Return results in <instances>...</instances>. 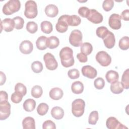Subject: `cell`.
I'll use <instances>...</instances> for the list:
<instances>
[{"instance_id":"cell-49","label":"cell","mask_w":129,"mask_h":129,"mask_svg":"<svg viewBox=\"0 0 129 129\" xmlns=\"http://www.w3.org/2000/svg\"><path fill=\"white\" fill-rule=\"evenodd\" d=\"M1 85H3L6 82V77L3 72H1Z\"/></svg>"},{"instance_id":"cell-39","label":"cell","mask_w":129,"mask_h":129,"mask_svg":"<svg viewBox=\"0 0 129 129\" xmlns=\"http://www.w3.org/2000/svg\"><path fill=\"white\" fill-rule=\"evenodd\" d=\"M23 96H24L21 93L17 91H15L12 94L11 99L14 103H19L22 101Z\"/></svg>"},{"instance_id":"cell-31","label":"cell","mask_w":129,"mask_h":129,"mask_svg":"<svg viewBox=\"0 0 129 129\" xmlns=\"http://www.w3.org/2000/svg\"><path fill=\"white\" fill-rule=\"evenodd\" d=\"M31 93L32 97L35 98H38L40 97L42 95V88L39 85H35L32 88Z\"/></svg>"},{"instance_id":"cell-32","label":"cell","mask_w":129,"mask_h":129,"mask_svg":"<svg viewBox=\"0 0 129 129\" xmlns=\"http://www.w3.org/2000/svg\"><path fill=\"white\" fill-rule=\"evenodd\" d=\"M119 48L123 50H126L129 47V38L128 36H124L122 37L119 41Z\"/></svg>"},{"instance_id":"cell-22","label":"cell","mask_w":129,"mask_h":129,"mask_svg":"<svg viewBox=\"0 0 129 129\" xmlns=\"http://www.w3.org/2000/svg\"><path fill=\"white\" fill-rule=\"evenodd\" d=\"M67 21L69 26H77L80 24L81 19L79 16L75 15L71 16L67 15Z\"/></svg>"},{"instance_id":"cell-35","label":"cell","mask_w":129,"mask_h":129,"mask_svg":"<svg viewBox=\"0 0 129 129\" xmlns=\"http://www.w3.org/2000/svg\"><path fill=\"white\" fill-rule=\"evenodd\" d=\"M26 29L30 33L34 34L36 33L38 30V25L35 22H28L26 25Z\"/></svg>"},{"instance_id":"cell-25","label":"cell","mask_w":129,"mask_h":129,"mask_svg":"<svg viewBox=\"0 0 129 129\" xmlns=\"http://www.w3.org/2000/svg\"><path fill=\"white\" fill-rule=\"evenodd\" d=\"M36 102L32 99H26L23 103V108L27 112L32 111L35 108Z\"/></svg>"},{"instance_id":"cell-11","label":"cell","mask_w":129,"mask_h":129,"mask_svg":"<svg viewBox=\"0 0 129 129\" xmlns=\"http://www.w3.org/2000/svg\"><path fill=\"white\" fill-rule=\"evenodd\" d=\"M68 26L67 21V15H63L58 18L57 23L55 25V28L57 32L64 33L67 31Z\"/></svg>"},{"instance_id":"cell-10","label":"cell","mask_w":129,"mask_h":129,"mask_svg":"<svg viewBox=\"0 0 129 129\" xmlns=\"http://www.w3.org/2000/svg\"><path fill=\"white\" fill-rule=\"evenodd\" d=\"M106 125L109 129H123L127 128V127L122 123H121L115 117L111 116L108 118L106 120Z\"/></svg>"},{"instance_id":"cell-37","label":"cell","mask_w":129,"mask_h":129,"mask_svg":"<svg viewBox=\"0 0 129 129\" xmlns=\"http://www.w3.org/2000/svg\"><path fill=\"white\" fill-rule=\"evenodd\" d=\"M98 112L97 111H92L89 116L88 122L90 124L95 125L96 124L98 120Z\"/></svg>"},{"instance_id":"cell-27","label":"cell","mask_w":129,"mask_h":129,"mask_svg":"<svg viewBox=\"0 0 129 129\" xmlns=\"http://www.w3.org/2000/svg\"><path fill=\"white\" fill-rule=\"evenodd\" d=\"M123 87L121 83V82L119 81H117L116 82L111 84L110 85V90L111 91L115 94H118L121 93L123 91Z\"/></svg>"},{"instance_id":"cell-24","label":"cell","mask_w":129,"mask_h":129,"mask_svg":"<svg viewBox=\"0 0 129 129\" xmlns=\"http://www.w3.org/2000/svg\"><path fill=\"white\" fill-rule=\"evenodd\" d=\"M71 90L73 93L76 94L82 93L84 91L83 84L80 81H76L73 83L71 86Z\"/></svg>"},{"instance_id":"cell-1","label":"cell","mask_w":129,"mask_h":129,"mask_svg":"<svg viewBox=\"0 0 129 129\" xmlns=\"http://www.w3.org/2000/svg\"><path fill=\"white\" fill-rule=\"evenodd\" d=\"M59 57L63 67L69 68L74 64L73 51L70 47L67 46L62 48L59 52Z\"/></svg>"},{"instance_id":"cell-34","label":"cell","mask_w":129,"mask_h":129,"mask_svg":"<svg viewBox=\"0 0 129 129\" xmlns=\"http://www.w3.org/2000/svg\"><path fill=\"white\" fill-rule=\"evenodd\" d=\"M109 32V31L106 27L101 26L97 28L96 30V34L98 37L103 39L107 35Z\"/></svg>"},{"instance_id":"cell-3","label":"cell","mask_w":129,"mask_h":129,"mask_svg":"<svg viewBox=\"0 0 129 129\" xmlns=\"http://www.w3.org/2000/svg\"><path fill=\"white\" fill-rule=\"evenodd\" d=\"M85 102L82 99H77L72 103V112L73 114L77 117H81L84 112Z\"/></svg>"},{"instance_id":"cell-46","label":"cell","mask_w":129,"mask_h":129,"mask_svg":"<svg viewBox=\"0 0 129 129\" xmlns=\"http://www.w3.org/2000/svg\"><path fill=\"white\" fill-rule=\"evenodd\" d=\"M77 57L81 62H86L88 60V57L87 55L83 54L82 53H78L77 55Z\"/></svg>"},{"instance_id":"cell-16","label":"cell","mask_w":129,"mask_h":129,"mask_svg":"<svg viewBox=\"0 0 129 129\" xmlns=\"http://www.w3.org/2000/svg\"><path fill=\"white\" fill-rule=\"evenodd\" d=\"M103 40L105 47L108 49L113 48L115 43L114 35L110 31L107 35L103 39Z\"/></svg>"},{"instance_id":"cell-14","label":"cell","mask_w":129,"mask_h":129,"mask_svg":"<svg viewBox=\"0 0 129 129\" xmlns=\"http://www.w3.org/2000/svg\"><path fill=\"white\" fill-rule=\"evenodd\" d=\"M1 32L3 29L7 32L12 31L15 27L14 21L10 18H6L1 21Z\"/></svg>"},{"instance_id":"cell-6","label":"cell","mask_w":129,"mask_h":129,"mask_svg":"<svg viewBox=\"0 0 129 129\" xmlns=\"http://www.w3.org/2000/svg\"><path fill=\"white\" fill-rule=\"evenodd\" d=\"M96 60L103 67L108 66L111 62V56L104 51H100L96 55Z\"/></svg>"},{"instance_id":"cell-18","label":"cell","mask_w":129,"mask_h":129,"mask_svg":"<svg viewBox=\"0 0 129 129\" xmlns=\"http://www.w3.org/2000/svg\"><path fill=\"white\" fill-rule=\"evenodd\" d=\"M49 97L53 100H58L61 99L63 95L62 90L58 87H55L50 90L49 91Z\"/></svg>"},{"instance_id":"cell-36","label":"cell","mask_w":129,"mask_h":129,"mask_svg":"<svg viewBox=\"0 0 129 129\" xmlns=\"http://www.w3.org/2000/svg\"><path fill=\"white\" fill-rule=\"evenodd\" d=\"M43 64L39 61H35L31 64V69L35 73H39L43 70Z\"/></svg>"},{"instance_id":"cell-28","label":"cell","mask_w":129,"mask_h":129,"mask_svg":"<svg viewBox=\"0 0 129 129\" xmlns=\"http://www.w3.org/2000/svg\"><path fill=\"white\" fill-rule=\"evenodd\" d=\"M41 31L46 34L50 33L53 30L52 25L50 22L47 21H44L41 22L40 24Z\"/></svg>"},{"instance_id":"cell-8","label":"cell","mask_w":129,"mask_h":129,"mask_svg":"<svg viewBox=\"0 0 129 129\" xmlns=\"http://www.w3.org/2000/svg\"><path fill=\"white\" fill-rule=\"evenodd\" d=\"M11 114V104L8 101H0V119L8 118Z\"/></svg>"},{"instance_id":"cell-29","label":"cell","mask_w":129,"mask_h":129,"mask_svg":"<svg viewBox=\"0 0 129 129\" xmlns=\"http://www.w3.org/2000/svg\"><path fill=\"white\" fill-rule=\"evenodd\" d=\"M93 50L92 44L89 42H84L81 45V51L83 54L87 55L91 53Z\"/></svg>"},{"instance_id":"cell-33","label":"cell","mask_w":129,"mask_h":129,"mask_svg":"<svg viewBox=\"0 0 129 129\" xmlns=\"http://www.w3.org/2000/svg\"><path fill=\"white\" fill-rule=\"evenodd\" d=\"M48 108V105L46 103H41L38 105L37 108V112L39 115L43 116L47 113Z\"/></svg>"},{"instance_id":"cell-15","label":"cell","mask_w":129,"mask_h":129,"mask_svg":"<svg viewBox=\"0 0 129 129\" xmlns=\"http://www.w3.org/2000/svg\"><path fill=\"white\" fill-rule=\"evenodd\" d=\"M19 49L21 52L23 54H30L32 52L33 49V44L29 40L23 41L19 46Z\"/></svg>"},{"instance_id":"cell-23","label":"cell","mask_w":129,"mask_h":129,"mask_svg":"<svg viewBox=\"0 0 129 129\" xmlns=\"http://www.w3.org/2000/svg\"><path fill=\"white\" fill-rule=\"evenodd\" d=\"M46 44L47 47L50 49H54L58 46L59 44V39L54 36H51L47 38Z\"/></svg>"},{"instance_id":"cell-7","label":"cell","mask_w":129,"mask_h":129,"mask_svg":"<svg viewBox=\"0 0 129 129\" xmlns=\"http://www.w3.org/2000/svg\"><path fill=\"white\" fill-rule=\"evenodd\" d=\"M43 60L45 62L46 68L51 71L55 70L58 66V63L54 56L50 53H46L43 56Z\"/></svg>"},{"instance_id":"cell-13","label":"cell","mask_w":129,"mask_h":129,"mask_svg":"<svg viewBox=\"0 0 129 129\" xmlns=\"http://www.w3.org/2000/svg\"><path fill=\"white\" fill-rule=\"evenodd\" d=\"M81 71L84 76L89 79H94L97 75V70L92 66L89 65L83 66Z\"/></svg>"},{"instance_id":"cell-2","label":"cell","mask_w":129,"mask_h":129,"mask_svg":"<svg viewBox=\"0 0 129 129\" xmlns=\"http://www.w3.org/2000/svg\"><path fill=\"white\" fill-rule=\"evenodd\" d=\"M21 3L19 0H10L3 8V12L6 15H11L19 11Z\"/></svg>"},{"instance_id":"cell-47","label":"cell","mask_w":129,"mask_h":129,"mask_svg":"<svg viewBox=\"0 0 129 129\" xmlns=\"http://www.w3.org/2000/svg\"><path fill=\"white\" fill-rule=\"evenodd\" d=\"M120 16L123 20L128 21L129 20V10L126 9L123 11Z\"/></svg>"},{"instance_id":"cell-30","label":"cell","mask_w":129,"mask_h":129,"mask_svg":"<svg viewBox=\"0 0 129 129\" xmlns=\"http://www.w3.org/2000/svg\"><path fill=\"white\" fill-rule=\"evenodd\" d=\"M128 69H126L123 73L121 77V83L124 89H128L129 88V74Z\"/></svg>"},{"instance_id":"cell-17","label":"cell","mask_w":129,"mask_h":129,"mask_svg":"<svg viewBox=\"0 0 129 129\" xmlns=\"http://www.w3.org/2000/svg\"><path fill=\"white\" fill-rule=\"evenodd\" d=\"M45 13L48 17L54 18L58 15V9L55 5L50 4L45 7Z\"/></svg>"},{"instance_id":"cell-41","label":"cell","mask_w":129,"mask_h":129,"mask_svg":"<svg viewBox=\"0 0 129 129\" xmlns=\"http://www.w3.org/2000/svg\"><path fill=\"white\" fill-rule=\"evenodd\" d=\"M15 91L19 92L23 96H25L27 93V88L23 84L18 83L15 86Z\"/></svg>"},{"instance_id":"cell-45","label":"cell","mask_w":129,"mask_h":129,"mask_svg":"<svg viewBox=\"0 0 129 129\" xmlns=\"http://www.w3.org/2000/svg\"><path fill=\"white\" fill-rule=\"evenodd\" d=\"M43 129L46 128H51V129H55L56 126L55 123L51 120H47L45 121L42 124Z\"/></svg>"},{"instance_id":"cell-43","label":"cell","mask_w":129,"mask_h":129,"mask_svg":"<svg viewBox=\"0 0 129 129\" xmlns=\"http://www.w3.org/2000/svg\"><path fill=\"white\" fill-rule=\"evenodd\" d=\"M90 12V10L86 7H80L78 10V13L79 15L83 18H87L89 16Z\"/></svg>"},{"instance_id":"cell-42","label":"cell","mask_w":129,"mask_h":129,"mask_svg":"<svg viewBox=\"0 0 129 129\" xmlns=\"http://www.w3.org/2000/svg\"><path fill=\"white\" fill-rule=\"evenodd\" d=\"M94 85L95 87L98 90L103 89L105 85V81L102 78H97L94 80Z\"/></svg>"},{"instance_id":"cell-44","label":"cell","mask_w":129,"mask_h":129,"mask_svg":"<svg viewBox=\"0 0 129 129\" xmlns=\"http://www.w3.org/2000/svg\"><path fill=\"white\" fill-rule=\"evenodd\" d=\"M68 75L71 79H78L80 76V72L78 70L76 69H73L70 70L68 72Z\"/></svg>"},{"instance_id":"cell-20","label":"cell","mask_w":129,"mask_h":129,"mask_svg":"<svg viewBox=\"0 0 129 129\" xmlns=\"http://www.w3.org/2000/svg\"><path fill=\"white\" fill-rule=\"evenodd\" d=\"M22 125L24 129H35V120L32 117H26L22 121Z\"/></svg>"},{"instance_id":"cell-48","label":"cell","mask_w":129,"mask_h":129,"mask_svg":"<svg viewBox=\"0 0 129 129\" xmlns=\"http://www.w3.org/2000/svg\"><path fill=\"white\" fill-rule=\"evenodd\" d=\"M8 95L7 93L4 91H1L0 92V101H8Z\"/></svg>"},{"instance_id":"cell-40","label":"cell","mask_w":129,"mask_h":129,"mask_svg":"<svg viewBox=\"0 0 129 129\" xmlns=\"http://www.w3.org/2000/svg\"><path fill=\"white\" fill-rule=\"evenodd\" d=\"M114 6V1L112 0H105L102 4V8L106 12L110 11Z\"/></svg>"},{"instance_id":"cell-38","label":"cell","mask_w":129,"mask_h":129,"mask_svg":"<svg viewBox=\"0 0 129 129\" xmlns=\"http://www.w3.org/2000/svg\"><path fill=\"white\" fill-rule=\"evenodd\" d=\"M13 20L15 22V28L16 29L20 30L23 28L24 24V20L22 17L19 16L14 17L13 18Z\"/></svg>"},{"instance_id":"cell-21","label":"cell","mask_w":129,"mask_h":129,"mask_svg":"<svg viewBox=\"0 0 129 129\" xmlns=\"http://www.w3.org/2000/svg\"><path fill=\"white\" fill-rule=\"evenodd\" d=\"M51 115L55 119L59 120L63 118L64 111L62 108L59 106L53 107L51 110Z\"/></svg>"},{"instance_id":"cell-5","label":"cell","mask_w":129,"mask_h":129,"mask_svg":"<svg viewBox=\"0 0 129 129\" xmlns=\"http://www.w3.org/2000/svg\"><path fill=\"white\" fill-rule=\"evenodd\" d=\"M82 33L79 30H73L69 37L70 43L74 47H79L82 44Z\"/></svg>"},{"instance_id":"cell-4","label":"cell","mask_w":129,"mask_h":129,"mask_svg":"<svg viewBox=\"0 0 129 129\" xmlns=\"http://www.w3.org/2000/svg\"><path fill=\"white\" fill-rule=\"evenodd\" d=\"M38 14L37 6L34 1H28L25 3V16L29 19L35 18Z\"/></svg>"},{"instance_id":"cell-26","label":"cell","mask_w":129,"mask_h":129,"mask_svg":"<svg viewBox=\"0 0 129 129\" xmlns=\"http://www.w3.org/2000/svg\"><path fill=\"white\" fill-rule=\"evenodd\" d=\"M47 39V38L44 36H41L38 38L36 42V45L39 50H43L47 47L46 44Z\"/></svg>"},{"instance_id":"cell-12","label":"cell","mask_w":129,"mask_h":129,"mask_svg":"<svg viewBox=\"0 0 129 129\" xmlns=\"http://www.w3.org/2000/svg\"><path fill=\"white\" fill-rule=\"evenodd\" d=\"M88 20L94 24H99L103 21V16L95 9H90L89 16L87 18Z\"/></svg>"},{"instance_id":"cell-19","label":"cell","mask_w":129,"mask_h":129,"mask_svg":"<svg viewBox=\"0 0 129 129\" xmlns=\"http://www.w3.org/2000/svg\"><path fill=\"white\" fill-rule=\"evenodd\" d=\"M105 78L108 83L113 84L118 81L119 75L117 72L113 70H110L106 73Z\"/></svg>"},{"instance_id":"cell-9","label":"cell","mask_w":129,"mask_h":129,"mask_svg":"<svg viewBox=\"0 0 129 129\" xmlns=\"http://www.w3.org/2000/svg\"><path fill=\"white\" fill-rule=\"evenodd\" d=\"M121 17L117 14H112L109 18L108 24L111 28L114 30H118L121 28Z\"/></svg>"}]
</instances>
